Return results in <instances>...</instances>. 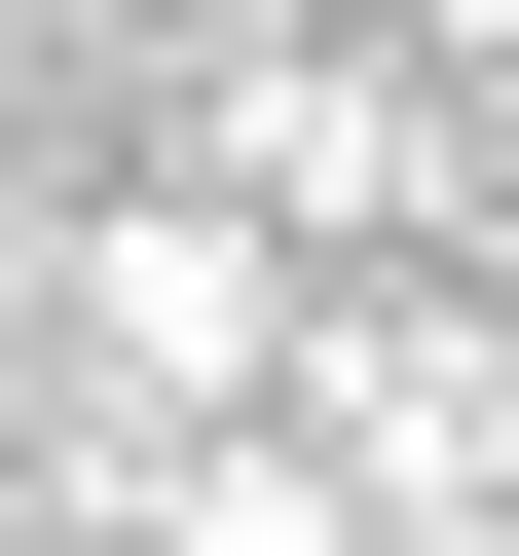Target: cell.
<instances>
[{
  "label": "cell",
  "instance_id": "obj_1",
  "mask_svg": "<svg viewBox=\"0 0 519 556\" xmlns=\"http://www.w3.org/2000/svg\"><path fill=\"white\" fill-rule=\"evenodd\" d=\"M38 334H75V408H112V445H186V408H260V371H298V223L112 186V223L38 260Z\"/></svg>",
  "mask_w": 519,
  "mask_h": 556
},
{
  "label": "cell",
  "instance_id": "obj_2",
  "mask_svg": "<svg viewBox=\"0 0 519 556\" xmlns=\"http://www.w3.org/2000/svg\"><path fill=\"white\" fill-rule=\"evenodd\" d=\"M260 408H298L408 556H482V519H519V334H482V298H298V371H260Z\"/></svg>",
  "mask_w": 519,
  "mask_h": 556
},
{
  "label": "cell",
  "instance_id": "obj_5",
  "mask_svg": "<svg viewBox=\"0 0 519 556\" xmlns=\"http://www.w3.org/2000/svg\"><path fill=\"white\" fill-rule=\"evenodd\" d=\"M482 556H519V519H482Z\"/></svg>",
  "mask_w": 519,
  "mask_h": 556
},
{
  "label": "cell",
  "instance_id": "obj_3",
  "mask_svg": "<svg viewBox=\"0 0 519 556\" xmlns=\"http://www.w3.org/2000/svg\"><path fill=\"white\" fill-rule=\"evenodd\" d=\"M186 186H223V223H408L445 112H408L371 38H223V149H186Z\"/></svg>",
  "mask_w": 519,
  "mask_h": 556
},
{
  "label": "cell",
  "instance_id": "obj_4",
  "mask_svg": "<svg viewBox=\"0 0 519 556\" xmlns=\"http://www.w3.org/2000/svg\"><path fill=\"white\" fill-rule=\"evenodd\" d=\"M38 260H75V223H38V186H0V371H38Z\"/></svg>",
  "mask_w": 519,
  "mask_h": 556
}]
</instances>
